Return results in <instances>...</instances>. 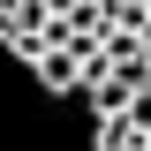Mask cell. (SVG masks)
Listing matches in <instances>:
<instances>
[{
  "mask_svg": "<svg viewBox=\"0 0 151 151\" xmlns=\"http://www.w3.org/2000/svg\"><path fill=\"white\" fill-rule=\"evenodd\" d=\"M136 136H144V129H136L129 113H106V129H98V151H129Z\"/></svg>",
  "mask_w": 151,
  "mask_h": 151,
  "instance_id": "obj_1",
  "label": "cell"
},
{
  "mask_svg": "<svg viewBox=\"0 0 151 151\" xmlns=\"http://www.w3.org/2000/svg\"><path fill=\"white\" fill-rule=\"evenodd\" d=\"M38 76H45L53 91H68V83H76V60H68V53H45V60H38Z\"/></svg>",
  "mask_w": 151,
  "mask_h": 151,
  "instance_id": "obj_2",
  "label": "cell"
}]
</instances>
